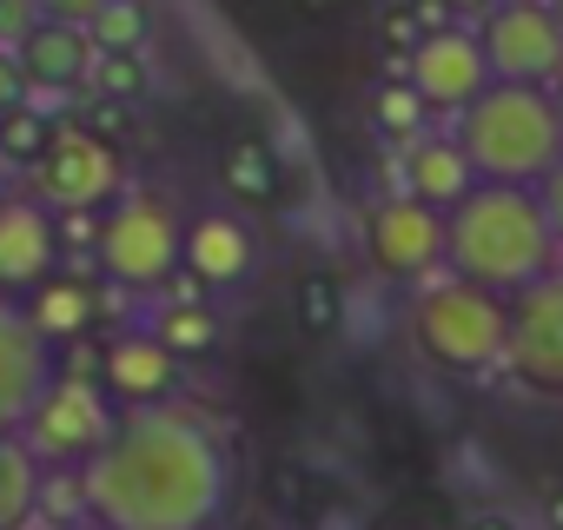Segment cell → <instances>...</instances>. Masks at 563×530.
I'll use <instances>...</instances> for the list:
<instances>
[{"label":"cell","instance_id":"1","mask_svg":"<svg viewBox=\"0 0 563 530\" xmlns=\"http://www.w3.org/2000/svg\"><path fill=\"white\" fill-rule=\"evenodd\" d=\"M444 219H451V239H444L451 273L484 286V292H497V299H517L523 286L556 273V239H550L537 186L477 179L471 199H457Z\"/></svg>","mask_w":563,"mask_h":530},{"label":"cell","instance_id":"2","mask_svg":"<svg viewBox=\"0 0 563 530\" xmlns=\"http://www.w3.org/2000/svg\"><path fill=\"white\" fill-rule=\"evenodd\" d=\"M457 146L471 153L477 179L537 186V179L563 159V113H556L550 87L490 80V87L457 113Z\"/></svg>","mask_w":563,"mask_h":530},{"label":"cell","instance_id":"3","mask_svg":"<svg viewBox=\"0 0 563 530\" xmlns=\"http://www.w3.org/2000/svg\"><path fill=\"white\" fill-rule=\"evenodd\" d=\"M411 332H418V352L457 378H490L504 372V345H510V299L471 286V279H438L418 312H411Z\"/></svg>","mask_w":563,"mask_h":530},{"label":"cell","instance_id":"4","mask_svg":"<svg viewBox=\"0 0 563 530\" xmlns=\"http://www.w3.org/2000/svg\"><path fill=\"white\" fill-rule=\"evenodd\" d=\"M179 245H186V225L173 219L166 199H120L107 212V232H100V273L133 286V292H159V279L179 265Z\"/></svg>","mask_w":563,"mask_h":530},{"label":"cell","instance_id":"5","mask_svg":"<svg viewBox=\"0 0 563 530\" xmlns=\"http://www.w3.org/2000/svg\"><path fill=\"white\" fill-rule=\"evenodd\" d=\"M477 41H484L497 80L550 87L563 74V27L550 14V0H504V8H490L477 21Z\"/></svg>","mask_w":563,"mask_h":530},{"label":"cell","instance_id":"6","mask_svg":"<svg viewBox=\"0 0 563 530\" xmlns=\"http://www.w3.org/2000/svg\"><path fill=\"white\" fill-rule=\"evenodd\" d=\"M504 372L537 398H563V273H543L510 299Z\"/></svg>","mask_w":563,"mask_h":530},{"label":"cell","instance_id":"7","mask_svg":"<svg viewBox=\"0 0 563 530\" xmlns=\"http://www.w3.org/2000/svg\"><path fill=\"white\" fill-rule=\"evenodd\" d=\"M120 186H126V166H120V146H113V140L87 133L80 120L54 126V146H47V159L34 166V192H41L47 212L100 206V199H113Z\"/></svg>","mask_w":563,"mask_h":530},{"label":"cell","instance_id":"8","mask_svg":"<svg viewBox=\"0 0 563 530\" xmlns=\"http://www.w3.org/2000/svg\"><path fill=\"white\" fill-rule=\"evenodd\" d=\"M107 431H113V411H107V398H100L93 378L60 372V378L27 405V444H34L47 464H67V457L100 451Z\"/></svg>","mask_w":563,"mask_h":530},{"label":"cell","instance_id":"9","mask_svg":"<svg viewBox=\"0 0 563 530\" xmlns=\"http://www.w3.org/2000/svg\"><path fill=\"white\" fill-rule=\"evenodd\" d=\"M444 239H451V219L438 206L411 199V192L372 206V225H365V252H372L378 273H391V279H424L431 265L444 258Z\"/></svg>","mask_w":563,"mask_h":530},{"label":"cell","instance_id":"10","mask_svg":"<svg viewBox=\"0 0 563 530\" xmlns=\"http://www.w3.org/2000/svg\"><path fill=\"white\" fill-rule=\"evenodd\" d=\"M405 74L418 80V93L431 100V113H464V107L497 80L484 41H477L471 27H438V34H424V41L411 47Z\"/></svg>","mask_w":563,"mask_h":530},{"label":"cell","instance_id":"11","mask_svg":"<svg viewBox=\"0 0 563 530\" xmlns=\"http://www.w3.org/2000/svg\"><path fill=\"white\" fill-rule=\"evenodd\" d=\"M21 54V67H27V80H34V93H87V80H93V34L80 27V21H47L41 14V27L14 47Z\"/></svg>","mask_w":563,"mask_h":530},{"label":"cell","instance_id":"12","mask_svg":"<svg viewBox=\"0 0 563 530\" xmlns=\"http://www.w3.org/2000/svg\"><path fill=\"white\" fill-rule=\"evenodd\" d=\"M60 265L54 212L41 199H0V286H41Z\"/></svg>","mask_w":563,"mask_h":530},{"label":"cell","instance_id":"13","mask_svg":"<svg viewBox=\"0 0 563 530\" xmlns=\"http://www.w3.org/2000/svg\"><path fill=\"white\" fill-rule=\"evenodd\" d=\"M398 173H405V192L424 199V206H438V212H451V206L471 199V186H477V166H471V153L457 146V133H451V140H444V133H418V140L405 146Z\"/></svg>","mask_w":563,"mask_h":530},{"label":"cell","instance_id":"14","mask_svg":"<svg viewBox=\"0 0 563 530\" xmlns=\"http://www.w3.org/2000/svg\"><path fill=\"white\" fill-rule=\"evenodd\" d=\"M21 319H27V332H41V339H54V345L87 339L93 319H100V286H93V273H47V279L34 286V299H27Z\"/></svg>","mask_w":563,"mask_h":530},{"label":"cell","instance_id":"15","mask_svg":"<svg viewBox=\"0 0 563 530\" xmlns=\"http://www.w3.org/2000/svg\"><path fill=\"white\" fill-rule=\"evenodd\" d=\"M100 372H107V391L146 405V398H166L179 385V352H166L159 332H120L100 352Z\"/></svg>","mask_w":563,"mask_h":530},{"label":"cell","instance_id":"16","mask_svg":"<svg viewBox=\"0 0 563 530\" xmlns=\"http://www.w3.org/2000/svg\"><path fill=\"white\" fill-rule=\"evenodd\" d=\"M179 258L192 265L206 286H232V279H245V273H252V232H245L239 219H225V212H206V219H192V225H186Z\"/></svg>","mask_w":563,"mask_h":530},{"label":"cell","instance_id":"17","mask_svg":"<svg viewBox=\"0 0 563 530\" xmlns=\"http://www.w3.org/2000/svg\"><path fill=\"white\" fill-rule=\"evenodd\" d=\"M424 120H431V100L418 93V80L398 67V74H385L378 87H372V126L385 133V140H398V146H411L418 133H424Z\"/></svg>","mask_w":563,"mask_h":530},{"label":"cell","instance_id":"18","mask_svg":"<svg viewBox=\"0 0 563 530\" xmlns=\"http://www.w3.org/2000/svg\"><path fill=\"white\" fill-rule=\"evenodd\" d=\"M153 332H159L166 352L199 358V352L219 345V312H212L206 299H192V306H159V312H153Z\"/></svg>","mask_w":563,"mask_h":530},{"label":"cell","instance_id":"19","mask_svg":"<svg viewBox=\"0 0 563 530\" xmlns=\"http://www.w3.org/2000/svg\"><path fill=\"white\" fill-rule=\"evenodd\" d=\"M47 146H54V113H41L34 100L14 107V113H0V159H8V166L34 173L47 159Z\"/></svg>","mask_w":563,"mask_h":530},{"label":"cell","instance_id":"20","mask_svg":"<svg viewBox=\"0 0 563 530\" xmlns=\"http://www.w3.org/2000/svg\"><path fill=\"white\" fill-rule=\"evenodd\" d=\"M146 87H153V67H146V54L140 47H100L93 54V80H87V93H107V100H146Z\"/></svg>","mask_w":563,"mask_h":530},{"label":"cell","instance_id":"21","mask_svg":"<svg viewBox=\"0 0 563 530\" xmlns=\"http://www.w3.org/2000/svg\"><path fill=\"white\" fill-rule=\"evenodd\" d=\"M225 186H232V199H245V206L272 199V192H278V159H272V146H265V140H239V146L225 153Z\"/></svg>","mask_w":563,"mask_h":530},{"label":"cell","instance_id":"22","mask_svg":"<svg viewBox=\"0 0 563 530\" xmlns=\"http://www.w3.org/2000/svg\"><path fill=\"white\" fill-rule=\"evenodd\" d=\"M292 319H299L312 339L339 332V319H345V292H339V279H332V273H299V286H292Z\"/></svg>","mask_w":563,"mask_h":530},{"label":"cell","instance_id":"23","mask_svg":"<svg viewBox=\"0 0 563 530\" xmlns=\"http://www.w3.org/2000/svg\"><path fill=\"white\" fill-rule=\"evenodd\" d=\"M87 484L74 477V471H54V477H41V497H34V517H47V530H74L80 523V510H87Z\"/></svg>","mask_w":563,"mask_h":530},{"label":"cell","instance_id":"24","mask_svg":"<svg viewBox=\"0 0 563 530\" xmlns=\"http://www.w3.org/2000/svg\"><path fill=\"white\" fill-rule=\"evenodd\" d=\"M87 34H93V47H140L146 41V8L140 0H107L87 21Z\"/></svg>","mask_w":563,"mask_h":530},{"label":"cell","instance_id":"25","mask_svg":"<svg viewBox=\"0 0 563 530\" xmlns=\"http://www.w3.org/2000/svg\"><path fill=\"white\" fill-rule=\"evenodd\" d=\"M378 41L391 47V60H398V67L411 60V47L424 41V21H418V8H411V0H391V8L378 14Z\"/></svg>","mask_w":563,"mask_h":530},{"label":"cell","instance_id":"26","mask_svg":"<svg viewBox=\"0 0 563 530\" xmlns=\"http://www.w3.org/2000/svg\"><path fill=\"white\" fill-rule=\"evenodd\" d=\"M80 126L120 146V140L133 133V107H126V100H107V93H87V100H80Z\"/></svg>","mask_w":563,"mask_h":530},{"label":"cell","instance_id":"27","mask_svg":"<svg viewBox=\"0 0 563 530\" xmlns=\"http://www.w3.org/2000/svg\"><path fill=\"white\" fill-rule=\"evenodd\" d=\"M34 27H41V0H0V47H8V54H14Z\"/></svg>","mask_w":563,"mask_h":530},{"label":"cell","instance_id":"28","mask_svg":"<svg viewBox=\"0 0 563 530\" xmlns=\"http://www.w3.org/2000/svg\"><path fill=\"white\" fill-rule=\"evenodd\" d=\"M27 100H34V80H27L21 54L0 47V113H14V107H27Z\"/></svg>","mask_w":563,"mask_h":530},{"label":"cell","instance_id":"29","mask_svg":"<svg viewBox=\"0 0 563 530\" xmlns=\"http://www.w3.org/2000/svg\"><path fill=\"white\" fill-rule=\"evenodd\" d=\"M537 199H543V219H550V239H556V252H563V159L537 179Z\"/></svg>","mask_w":563,"mask_h":530},{"label":"cell","instance_id":"30","mask_svg":"<svg viewBox=\"0 0 563 530\" xmlns=\"http://www.w3.org/2000/svg\"><path fill=\"white\" fill-rule=\"evenodd\" d=\"M100 8H107V0H41V14H47V21H80V27H87Z\"/></svg>","mask_w":563,"mask_h":530},{"label":"cell","instance_id":"31","mask_svg":"<svg viewBox=\"0 0 563 530\" xmlns=\"http://www.w3.org/2000/svg\"><path fill=\"white\" fill-rule=\"evenodd\" d=\"M444 8H451V14H457V21H484V14H490V8H497V0H444Z\"/></svg>","mask_w":563,"mask_h":530},{"label":"cell","instance_id":"32","mask_svg":"<svg viewBox=\"0 0 563 530\" xmlns=\"http://www.w3.org/2000/svg\"><path fill=\"white\" fill-rule=\"evenodd\" d=\"M471 530H517V517H504V510H484V517H471Z\"/></svg>","mask_w":563,"mask_h":530},{"label":"cell","instance_id":"33","mask_svg":"<svg viewBox=\"0 0 563 530\" xmlns=\"http://www.w3.org/2000/svg\"><path fill=\"white\" fill-rule=\"evenodd\" d=\"M543 523H550V530H563V490H550V504H543Z\"/></svg>","mask_w":563,"mask_h":530},{"label":"cell","instance_id":"34","mask_svg":"<svg viewBox=\"0 0 563 530\" xmlns=\"http://www.w3.org/2000/svg\"><path fill=\"white\" fill-rule=\"evenodd\" d=\"M299 8H306V14H339L345 0H299Z\"/></svg>","mask_w":563,"mask_h":530},{"label":"cell","instance_id":"35","mask_svg":"<svg viewBox=\"0 0 563 530\" xmlns=\"http://www.w3.org/2000/svg\"><path fill=\"white\" fill-rule=\"evenodd\" d=\"M550 100H556V113H563V74H556V80H550Z\"/></svg>","mask_w":563,"mask_h":530},{"label":"cell","instance_id":"36","mask_svg":"<svg viewBox=\"0 0 563 530\" xmlns=\"http://www.w3.org/2000/svg\"><path fill=\"white\" fill-rule=\"evenodd\" d=\"M550 14H556V27H563V0H550Z\"/></svg>","mask_w":563,"mask_h":530},{"label":"cell","instance_id":"37","mask_svg":"<svg viewBox=\"0 0 563 530\" xmlns=\"http://www.w3.org/2000/svg\"><path fill=\"white\" fill-rule=\"evenodd\" d=\"M74 530H87V523H74Z\"/></svg>","mask_w":563,"mask_h":530},{"label":"cell","instance_id":"38","mask_svg":"<svg viewBox=\"0 0 563 530\" xmlns=\"http://www.w3.org/2000/svg\"><path fill=\"white\" fill-rule=\"evenodd\" d=\"M497 8H504V0H497Z\"/></svg>","mask_w":563,"mask_h":530}]
</instances>
